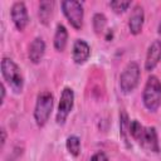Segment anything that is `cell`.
Here are the masks:
<instances>
[{
    "label": "cell",
    "mask_w": 161,
    "mask_h": 161,
    "mask_svg": "<svg viewBox=\"0 0 161 161\" xmlns=\"http://www.w3.org/2000/svg\"><path fill=\"white\" fill-rule=\"evenodd\" d=\"M142 99H143V104L145 107L151 111L155 112L161 103V82L158 80V78L156 75H150L145 89H143V94H142Z\"/></svg>",
    "instance_id": "6da1fadb"
},
{
    "label": "cell",
    "mask_w": 161,
    "mask_h": 161,
    "mask_svg": "<svg viewBox=\"0 0 161 161\" xmlns=\"http://www.w3.org/2000/svg\"><path fill=\"white\" fill-rule=\"evenodd\" d=\"M1 74H3L4 79L6 80V83L11 87V89L15 93L21 92L24 79H23V75H21V72H20L19 67L14 63V60H11L10 58H3V60H1Z\"/></svg>",
    "instance_id": "7a4b0ae2"
},
{
    "label": "cell",
    "mask_w": 161,
    "mask_h": 161,
    "mask_svg": "<svg viewBox=\"0 0 161 161\" xmlns=\"http://www.w3.org/2000/svg\"><path fill=\"white\" fill-rule=\"evenodd\" d=\"M53 108V96L50 92L44 91L39 93L36 98V104H35V111H34V118L35 122L39 127H43L47 121L49 119L50 112Z\"/></svg>",
    "instance_id": "3957f363"
},
{
    "label": "cell",
    "mask_w": 161,
    "mask_h": 161,
    "mask_svg": "<svg viewBox=\"0 0 161 161\" xmlns=\"http://www.w3.org/2000/svg\"><path fill=\"white\" fill-rule=\"evenodd\" d=\"M140 80V67L136 62H131L123 69L119 77V87L123 93L132 92Z\"/></svg>",
    "instance_id": "277c9868"
},
{
    "label": "cell",
    "mask_w": 161,
    "mask_h": 161,
    "mask_svg": "<svg viewBox=\"0 0 161 161\" xmlns=\"http://www.w3.org/2000/svg\"><path fill=\"white\" fill-rule=\"evenodd\" d=\"M62 9L70 23V25L75 29H80L83 25V6L79 1L75 0H65L62 3Z\"/></svg>",
    "instance_id": "5b68a950"
},
{
    "label": "cell",
    "mask_w": 161,
    "mask_h": 161,
    "mask_svg": "<svg viewBox=\"0 0 161 161\" xmlns=\"http://www.w3.org/2000/svg\"><path fill=\"white\" fill-rule=\"evenodd\" d=\"M73 103H74V93L70 88L65 87L62 92L59 106H58V112H57V122L59 125H63L65 122L68 114L70 113L73 108Z\"/></svg>",
    "instance_id": "8992f818"
},
{
    "label": "cell",
    "mask_w": 161,
    "mask_h": 161,
    "mask_svg": "<svg viewBox=\"0 0 161 161\" xmlns=\"http://www.w3.org/2000/svg\"><path fill=\"white\" fill-rule=\"evenodd\" d=\"M11 19L18 30L21 31L25 29V26L28 25L29 18H28V11L24 3L18 1L11 6Z\"/></svg>",
    "instance_id": "52a82bcc"
},
{
    "label": "cell",
    "mask_w": 161,
    "mask_h": 161,
    "mask_svg": "<svg viewBox=\"0 0 161 161\" xmlns=\"http://www.w3.org/2000/svg\"><path fill=\"white\" fill-rule=\"evenodd\" d=\"M160 60H161V42L155 40V42H152V44L148 48V52L146 55V62H145V69L148 72L155 69V67L158 64Z\"/></svg>",
    "instance_id": "ba28073f"
},
{
    "label": "cell",
    "mask_w": 161,
    "mask_h": 161,
    "mask_svg": "<svg viewBox=\"0 0 161 161\" xmlns=\"http://www.w3.org/2000/svg\"><path fill=\"white\" fill-rule=\"evenodd\" d=\"M140 145H142L145 148L153 151V152H158V141H157V135H156V130L153 127H147L143 130V133L141 136V138L138 140Z\"/></svg>",
    "instance_id": "9c48e42d"
},
{
    "label": "cell",
    "mask_w": 161,
    "mask_h": 161,
    "mask_svg": "<svg viewBox=\"0 0 161 161\" xmlns=\"http://www.w3.org/2000/svg\"><path fill=\"white\" fill-rule=\"evenodd\" d=\"M143 19H145V15H143V9L137 5L133 8L132 13H131V16H130V20H128V28H130V31L135 35L140 34L141 30H142V26H143Z\"/></svg>",
    "instance_id": "30bf717a"
},
{
    "label": "cell",
    "mask_w": 161,
    "mask_h": 161,
    "mask_svg": "<svg viewBox=\"0 0 161 161\" xmlns=\"http://www.w3.org/2000/svg\"><path fill=\"white\" fill-rule=\"evenodd\" d=\"M72 55H73V60L77 64H83L91 55L89 45L82 39L75 40V43L73 45V54Z\"/></svg>",
    "instance_id": "8fae6325"
},
{
    "label": "cell",
    "mask_w": 161,
    "mask_h": 161,
    "mask_svg": "<svg viewBox=\"0 0 161 161\" xmlns=\"http://www.w3.org/2000/svg\"><path fill=\"white\" fill-rule=\"evenodd\" d=\"M45 52V43L42 38H35L29 48V59L33 63H39Z\"/></svg>",
    "instance_id": "7c38bea8"
},
{
    "label": "cell",
    "mask_w": 161,
    "mask_h": 161,
    "mask_svg": "<svg viewBox=\"0 0 161 161\" xmlns=\"http://www.w3.org/2000/svg\"><path fill=\"white\" fill-rule=\"evenodd\" d=\"M67 40H68V31H67L65 26L62 24H58L57 30H55V35H54V48L58 52H63L65 49Z\"/></svg>",
    "instance_id": "4fadbf2b"
},
{
    "label": "cell",
    "mask_w": 161,
    "mask_h": 161,
    "mask_svg": "<svg viewBox=\"0 0 161 161\" xmlns=\"http://www.w3.org/2000/svg\"><path fill=\"white\" fill-rule=\"evenodd\" d=\"M54 3L53 1H40L39 4V19L43 24H47L52 16Z\"/></svg>",
    "instance_id": "5bb4252c"
},
{
    "label": "cell",
    "mask_w": 161,
    "mask_h": 161,
    "mask_svg": "<svg viewBox=\"0 0 161 161\" xmlns=\"http://www.w3.org/2000/svg\"><path fill=\"white\" fill-rule=\"evenodd\" d=\"M119 126H121V136L123 138V141L126 143H128V133H130V121H128V116L125 111H122L119 113Z\"/></svg>",
    "instance_id": "9a60e30c"
},
{
    "label": "cell",
    "mask_w": 161,
    "mask_h": 161,
    "mask_svg": "<svg viewBox=\"0 0 161 161\" xmlns=\"http://www.w3.org/2000/svg\"><path fill=\"white\" fill-rule=\"evenodd\" d=\"M67 148L69 151L70 155L73 156H78L80 152V141L77 136H69L67 138Z\"/></svg>",
    "instance_id": "2e32d148"
},
{
    "label": "cell",
    "mask_w": 161,
    "mask_h": 161,
    "mask_svg": "<svg viewBox=\"0 0 161 161\" xmlns=\"http://www.w3.org/2000/svg\"><path fill=\"white\" fill-rule=\"evenodd\" d=\"M143 130H145V127H142V125L138 122V121H136V119H133L131 123H130V135L135 138V140H140L141 138V136H142V133H143Z\"/></svg>",
    "instance_id": "e0dca14e"
},
{
    "label": "cell",
    "mask_w": 161,
    "mask_h": 161,
    "mask_svg": "<svg viewBox=\"0 0 161 161\" xmlns=\"http://www.w3.org/2000/svg\"><path fill=\"white\" fill-rule=\"evenodd\" d=\"M106 24L107 20L103 14H96L93 16V29L96 30V33H102L106 28Z\"/></svg>",
    "instance_id": "ac0fdd59"
},
{
    "label": "cell",
    "mask_w": 161,
    "mask_h": 161,
    "mask_svg": "<svg viewBox=\"0 0 161 161\" xmlns=\"http://www.w3.org/2000/svg\"><path fill=\"white\" fill-rule=\"evenodd\" d=\"M130 5H131V1H123V0H113V1L109 3V6L117 14H121V13L126 11Z\"/></svg>",
    "instance_id": "d6986e66"
},
{
    "label": "cell",
    "mask_w": 161,
    "mask_h": 161,
    "mask_svg": "<svg viewBox=\"0 0 161 161\" xmlns=\"http://www.w3.org/2000/svg\"><path fill=\"white\" fill-rule=\"evenodd\" d=\"M91 161H108V157H107V155L104 152H101L99 151V152H97V153H94L92 156Z\"/></svg>",
    "instance_id": "ffe728a7"
},
{
    "label": "cell",
    "mask_w": 161,
    "mask_h": 161,
    "mask_svg": "<svg viewBox=\"0 0 161 161\" xmlns=\"http://www.w3.org/2000/svg\"><path fill=\"white\" fill-rule=\"evenodd\" d=\"M0 89H1V103H3L4 98H5V87H4V84L0 86Z\"/></svg>",
    "instance_id": "44dd1931"
},
{
    "label": "cell",
    "mask_w": 161,
    "mask_h": 161,
    "mask_svg": "<svg viewBox=\"0 0 161 161\" xmlns=\"http://www.w3.org/2000/svg\"><path fill=\"white\" fill-rule=\"evenodd\" d=\"M1 145H4L5 143V138H6V133H5V130L4 128H1Z\"/></svg>",
    "instance_id": "7402d4cb"
},
{
    "label": "cell",
    "mask_w": 161,
    "mask_h": 161,
    "mask_svg": "<svg viewBox=\"0 0 161 161\" xmlns=\"http://www.w3.org/2000/svg\"><path fill=\"white\" fill-rule=\"evenodd\" d=\"M157 31H158V34H161V21H160V24H158V28H157Z\"/></svg>",
    "instance_id": "603a6c76"
}]
</instances>
